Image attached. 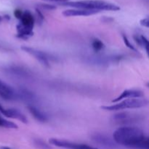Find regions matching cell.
Masks as SVG:
<instances>
[{
  "instance_id": "cell-1",
  "label": "cell",
  "mask_w": 149,
  "mask_h": 149,
  "mask_svg": "<svg viewBox=\"0 0 149 149\" xmlns=\"http://www.w3.org/2000/svg\"><path fill=\"white\" fill-rule=\"evenodd\" d=\"M113 140L116 144L132 149H149L148 138L142 130L136 127L125 126L113 132Z\"/></svg>"
},
{
  "instance_id": "cell-27",
  "label": "cell",
  "mask_w": 149,
  "mask_h": 149,
  "mask_svg": "<svg viewBox=\"0 0 149 149\" xmlns=\"http://www.w3.org/2000/svg\"><path fill=\"white\" fill-rule=\"evenodd\" d=\"M46 1H54V2H59V3H63V2H65V1H68V0H46Z\"/></svg>"
},
{
  "instance_id": "cell-2",
  "label": "cell",
  "mask_w": 149,
  "mask_h": 149,
  "mask_svg": "<svg viewBox=\"0 0 149 149\" xmlns=\"http://www.w3.org/2000/svg\"><path fill=\"white\" fill-rule=\"evenodd\" d=\"M61 5L67 6V7H74L77 9H83V10H94V11H118L120 10L119 6L114 4L106 2L103 1H97V0H88V1H65V2L60 3Z\"/></svg>"
},
{
  "instance_id": "cell-16",
  "label": "cell",
  "mask_w": 149,
  "mask_h": 149,
  "mask_svg": "<svg viewBox=\"0 0 149 149\" xmlns=\"http://www.w3.org/2000/svg\"><path fill=\"white\" fill-rule=\"evenodd\" d=\"M0 90H2V91L4 92V93H7V94L15 97V99L17 98V94H16V92L15 91L14 89H13L11 86L7 84V83L3 81L1 79H0Z\"/></svg>"
},
{
  "instance_id": "cell-24",
  "label": "cell",
  "mask_w": 149,
  "mask_h": 149,
  "mask_svg": "<svg viewBox=\"0 0 149 149\" xmlns=\"http://www.w3.org/2000/svg\"><path fill=\"white\" fill-rule=\"evenodd\" d=\"M36 16H37L38 22L39 23V24H42V22H43L44 20H45V17H44L42 12L40 11V10H39V8L36 9Z\"/></svg>"
},
{
  "instance_id": "cell-14",
  "label": "cell",
  "mask_w": 149,
  "mask_h": 149,
  "mask_svg": "<svg viewBox=\"0 0 149 149\" xmlns=\"http://www.w3.org/2000/svg\"><path fill=\"white\" fill-rule=\"evenodd\" d=\"M16 29H17V37L19 39H27L33 34V30L26 29L19 23L17 25Z\"/></svg>"
},
{
  "instance_id": "cell-12",
  "label": "cell",
  "mask_w": 149,
  "mask_h": 149,
  "mask_svg": "<svg viewBox=\"0 0 149 149\" xmlns=\"http://www.w3.org/2000/svg\"><path fill=\"white\" fill-rule=\"evenodd\" d=\"M28 109H29L31 114L38 122L44 123V122H46L48 121V116L44 112H42L38 108H36V106H33V105H29L28 106Z\"/></svg>"
},
{
  "instance_id": "cell-25",
  "label": "cell",
  "mask_w": 149,
  "mask_h": 149,
  "mask_svg": "<svg viewBox=\"0 0 149 149\" xmlns=\"http://www.w3.org/2000/svg\"><path fill=\"white\" fill-rule=\"evenodd\" d=\"M140 23H141V26H144V27L148 28L149 27V20L148 17H146V18L142 19V20L140 21Z\"/></svg>"
},
{
  "instance_id": "cell-5",
  "label": "cell",
  "mask_w": 149,
  "mask_h": 149,
  "mask_svg": "<svg viewBox=\"0 0 149 149\" xmlns=\"http://www.w3.org/2000/svg\"><path fill=\"white\" fill-rule=\"evenodd\" d=\"M49 142V143L55 146L67 149H93V147L85 145V144L76 143L70 142L65 140L57 139V138H51Z\"/></svg>"
},
{
  "instance_id": "cell-18",
  "label": "cell",
  "mask_w": 149,
  "mask_h": 149,
  "mask_svg": "<svg viewBox=\"0 0 149 149\" xmlns=\"http://www.w3.org/2000/svg\"><path fill=\"white\" fill-rule=\"evenodd\" d=\"M92 47L95 52H100L105 48V45L101 40L95 39L92 42Z\"/></svg>"
},
{
  "instance_id": "cell-4",
  "label": "cell",
  "mask_w": 149,
  "mask_h": 149,
  "mask_svg": "<svg viewBox=\"0 0 149 149\" xmlns=\"http://www.w3.org/2000/svg\"><path fill=\"white\" fill-rule=\"evenodd\" d=\"M21 49L26 52V53L33 56L34 58H36L39 63H41L45 66H49V61H56L57 60L55 57L52 56V55H49L47 52L39 50L37 49H35V48L30 47L23 46L21 47Z\"/></svg>"
},
{
  "instance_id": "cell-6",
  "label": "cell",
  "mask_w": 149,
  "mask_h": 149,
  "mask_svg": "<svg viewBox=\"0 0 149 149\" xmlns=\"http://www.w3.org/2000/svg\"><path fill=\"white\" fill-rule=\"evenodd\" d=\"M0 112L1 114L5 116L6 117L10 118V119H17L23 123L26 124L28 122V119L26 116L23 114L20 111L15 109H4L0 105Z\"/></svg>"
},
{
  "instance_id": "cell-20",
  "label": "cell",
  "mask_w": 149,
  "mask_h": 149,
  "mask_svg": "<svg viewBox=\"0 0 149 149\" xmlns=\"http://www.w3.org/2000/svg\"><path fill=\"white\" fill-rule=\"evenodd\" d=\"M122 38H123V41H124V42H125V45H126V46L129 49H130L131 50H132V51H135V52H137V49L133 46V45H132V44L130 43V40L128 39L127 36L126 35L124 34L123 33V34H122Z\"/></svg>"
},
{
  "instance_id": "cell-28",
  "label": "cell",
  "mask_w": 149,
  "mask_h": 149,
  "mask_svg": "<svg viewBox=\"0 0 149 149\" xmlns=\"http://www.w3.org/2000/svg\"><path fill=\"white\" fill-rule=\"evenodd\" d=\"M0 149H11V148H10L9 147H1Z\"/></svg>"
},
{
  "instance_id": "cell-21",
  "label": "cell",
  "mask_w": 149,
  "mask_h": 149,
  "mask_svg": "<svg viewBox=\"0 0 149 149\" xmlns=\"http://www.w3.org/2000/svg\"><path fill=\"white\" fill-rule=\"evenodd\" d=\"M141 47H143L145 48L146 51L147 53H148V40L145 36H143L141 35Z\"/></svg>"
},
{
  "instance_id": "cell-11",
  "label": "cell",
  "mask_w": 149,
  "mask_h": 149,
  "mask_svg": "<svg viewBox=\"0 0 149 149\" xmlns=\"http://www.w3.org/2000/svg\"><path fill=\"white\" fill-rule=\"evenodd\" d=\"M97 11L94 10H83V9H71L66 10L63 13V15L65 17H73V16H89L97 13Z\"/></svg>"
},
{
  "instance_id": "cell-8",
  "label": "cell",
  "mask_w": 149,
  "mask_h": 149,
  "mask_svg": "<svg viewBox=\"0 0 149 149\" xmlns=\"http://www.w3.org/2000/svg\"><path fill=\"white\" fill-rule=\"evenodd\" d=\"M144 93L141 90H126L122 93L116 98L112 100L113 103H118L123 99L128 98H139V97H143Z\"/></svg>"
},
{
  "instance_id": "cell-3",
  "label": "cell",
  "mask_w": 149,
  "mask_h": 149,
  "mask_svg": "<svg viewBox=\"0 0 149 149\" xmlns=\"http://www.w3.org/2000/svg\"><path fill=\"white\" fill-rule=\"evenodd\" d=\"M148 101L144 97L139 98H128L122 102H118L116 104L111 106H101V109L106 111H114L124 110L127 109H139V108L145 107L148 105Z\"/></svg>"
},
{
  "instance_id": "cell-17",
  "label": "cell",
  "mask_w": 149,
  "mask_h": 149,
  "mask_svg": "<svg viewBox=\"0 0 149 149\" xmlns=\"http://www.w3.org/2000/svg\"><path fill=\"white\" fill-rule=\"evenodd\" d=\"M0 127H1L7 128V129H17V125L14 122H10L7 119L0 116Z\"/></svg>"
},
{
  "instance_id": "cell-13",
  "label": "cell",
  "mask_w": 149,
  "mask_h": 149,
  "mask_svg": "<svg viewBox=\"0 0 149 149\" xmlns=\"http://www.w3.org/2000/svg\"><path fill=\"white\" fill-rule=\"evenodd\" d=\"M113 119L117 123H130L135 121V118L128 113H119L114 115Z\"/></svg>"
},
{
  "instance_id": "cell-29",
  "label": "cell",
  "mask_w": 149,
  "mask_h": 149,
  "mask_svg": "<svg viewBox=\"0 0 149 149\" xmlns=\"http://www.w3.org/2000/svg\"><path fill=\"white\" fill-rule=\"evenodd\" d=\"M1 19H2V18H1V16H0V22H1Z\"/></svg>"
},
{
  "instance_id": "cell-19",
  "label": "cell",
  "mask_w": 149,
  "mask_h": 149,
  "mask_svg": "<svg viewBox=\"0 0 149 149\" xmlns=\"http://www.w3.org/2000/svg\"><path fill=\"white\" fill-rule=\"evenodd\" d=\"M33 143H34L35 146L39 149H51L49 145H47L46 143L44 142L41 139H34L33 140Z\"/></svg>"
},
{
  "instance_id": "cell-23",
  "label": "cell",
  "mask_w": 149,
  "mask_h": 149,
  "mask_svg": "<svg viewBox=\"0 0 149 149\" xmlns=\"http://www.w3.org/2000/svg\"><path fill=\"white\" fill-rule=\"evenodd\" d=\"M0 97H1V98L4 99V100H13L15 99V97L7 94V93H4V92H3L2 90H0Z\"/></svg>"
},
{
  "instance_id": "cell-9",
  "label": "cell",
  "mask_w": 149,
  "mask_h": 149,
  "mask_svg": "<svg viewBox=\"0 0 149 149\" xmlns=\"http://www.w3.org/2000/svg\"><path fill=\"white\" fill-rule=\"evenodd\" d=\"M4 70L8 74H12L15 77H20V78H28L31 75L29 70L23 67L17 66V65H10Z\"/></svg>"
},
{
  "instance_id": "cell-15",
  "label": "cell",
  "mask_w": 149,
  "mask_h": 149,
  "mask_svg": "<svg viewBox=\"0 0 149 149\" xmlns=\"http://www.w3.org/2000/svg\"><path fill=\"white\" fill-rule=\"evenodd\" d=\"M17 94V97H20L26 101H33L35 99V95L26 89H20Z\"/></svg>"
},
{
  "instance_id": "cell-10",
  "label": "cell",
  "mask_w": 149,
  "mask_h": 149,
  "mask_svg": "<svg viewBox=\"0 0 149 149\" xmlns=\"http://www.w3.org/2000/svg\"><path fill=\"white\" fill-rule=\"evenodd\" d=\"M35 18L33 17L31 13L29 11H25L23 13L21 18L20 19V23L19 24L21 25L24 28L30 30H33V28L34 26Z\"/></svg>"
},
{
  "instance_id": "cell-7",
  "label": "cell",
  "mask_w": 149,
  "mask_h": 149,
  "mask_svg": "<svg viewBox=\"0 0 149 149\" xmlns=\"http://www.w3.org/2000/svg\"><path fill=\"white\" fill-rule=\"evenodd\" d=\"M92 140L96 143L106 148H115L116 145L113 140L101 133H95L94 135H92Z\"/></svg>"
},
{
  "instance_id": "cell-26",
  "label": "cell",
  "mask_w": 149,
  "mask_h": 149,
  "mask_svg": "<svg viewBox=\"0 0 149 149\" xmlns=\"http://www.w3.org/2000/svg\"><path fill=\"white\" fill-rule=\"evenodd\" d=\"M23 12L21 10L17 9V10H15L14 11V15L15 16L16 18H17V19H19V20H20V19L21 18L22 15H23Z\"/></svg>"
},
{
  "instance_id": "cell-22",
  "label": "cell",
  "mask_w": 149,
  "mask_h": 149,
  "mask_svg": "<svg viewBox=\"0 0 149 149\" xmlns=\"http://www.w3.org/2000/svg\"><path fill=\"white\" fill-rule=\"evenodd\" d=\"M38 7H39V8H42L45 10H53L56 9V7H55V5L49 4H40L38 5Z\"/></svg>"
}]
</instances>
